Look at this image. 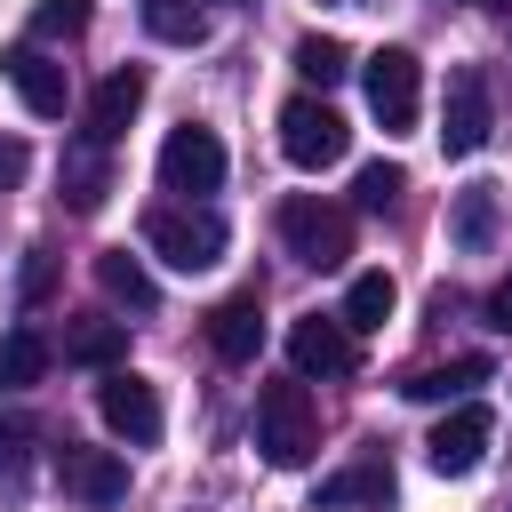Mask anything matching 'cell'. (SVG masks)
<instances>
[{"label": "cell", "mask_w": 512, "mask_h": 512, "mask_svg": "<svg viewBox=\"0 0 512 512\" xmlns=\"http://www.w3.org/2000/svg\"><path fill=\"white\" fill-rule=\"evenodd\" d=\"M56 352H64L72 368H120V360H128V320H104V312H64Z\"/></svg>", "instance_id": "obj_12"}, {"label": "cell", "mask_w": 512, "mask_h": 512, "mask_svg": "<svg viewBox=\"0 0 512 512\" xmlns=\"http://www.w3.org/2000/svg\"><path fill=\"white\" fill-rule=\"evenodd\" d=\"M296 72H304L312 88H336V80L352 72V48L328 40V32H304V40H296Z\"/></svg>", "instance_id": "obj_24"}, {"label": "cell", "mask_w": 512, "mask_h": 512, "mask_svg": "<svg viewBox=\"0 0 512 512\" xmlns=\"http://www.w3.org/2000/svg\"><path fill=\"white\" fill-rule=\"evenodd\" d=\"M136 112H144V72H136V64H128V72H104L96 96H88V136H96V144H120Z\"/></svg>", "instance_id": "obj_15"}, {"label": "cell", "mask_w": 512, "mask_h": 512, "mask_svg": "<svg viewBox=\"0 0 512 512\" xmlns=\"http://www.w3.org/2000/svg\"><path fill=\"white\" fill-rule=\"evenodd\" d=\"M88 32V0H40L32 8V40H72Z\"/></svg>", "instance_id": "obj_26"}, {"label": "cell", "mask_w": 512, "mask_h": 512, "mask_svg": "<svg viewBox=\"0 0 512 512\" xmlns=\"http://www.w3.org/2000/svg\"><path fill=\"white\" fill-rule=\"evenodd\" d=\"M488 128H496L488 72H480V64H456V72H448V104H440V144H448V160H472V152L488 144Z\"/></svg>", "instance_id": "obj_6"}, {"label": "cell", "mask_w": 512, "mask_h": 512, "mask_svg": "<svg viewBox=\"0 0 512 512\" xmlns=\"http://www.w3.org/2000/svg\"><path fill=\"white\" fill-rule=\"evenodd\" d=\"M472 384H488V360H480V352H464V360H440V368H416V376H400V392H408V400H464Z\"/></svg>", "instance_id": "obj_21"}, {"label": "cell", "mask_w": 512, "mask_h": 512, "mask_svg": "<svg viewBox=\"0 0 512 512\" xmlns=\"http://www.w3.org/2000/svg\"><path fill=\"white\" fill-rule=\"evenodd\" d=\"M104 192H112V168H104V144L88 136V144L64 152V208H72V216H96Z\"/></svg>", "instance_id": "obj_17"}, {"label": "cell", "mask_w": 512, "mask_h": 512, "mask_svg": "<svg viewBox=\"0 0 512 512\" xmlns=\"http://www.w3.org/2000/svg\"><path fill=\"white\" fill-rule=\"evenodd\" d=\"M448 232H456V248H488V240H496V184H464Z\"/></svg>", "instance_id": "obj_23"}, {"label": "cell", "mask_w": 512, "mask_h": 512, "mask_svg": "<svg viewBox=\"0 0 512 512\" xmlns=\"http://www.w3.org/2000/svg\"><path fill=\"white\" fill-rule=\"evenodd\" d=\"M96 416H104L120 440H136V448L160 440V392H152L144 376H128V368H104V384H96Z\"/></svg>", "instance_id": "obj_10"}, {"label": "cell", "mask_w": 512, "mask_h": 512, "mask_svg": "<svg viewBox=\"0 0 512 512\" xmlns=\"http://www.w3.org/2000/svg\"><path fill=\"white\" fill-rule=\"evenodd\" d=\"M96 288H104L112 304H128V312H152V304H160L152 272H144V264H136L128 248H104V256H96Z\"/></svg>", "instance_id": "obj_19"}, {"label": "cell", "mask_w": 512, "mask_h": 512, "mask_svg": "<svg viewBox=\"0 0 512 512\" xmlns=\"http://www.w3.org/2000/svg\"><path fill=\"white\" fill-rule=\"evenodd\" d=\"M0 488H24V432H0Z\"/></svg>", "instance_id": "obj_28"}, {"label": "cell", "mask_w": 512, "mask_h": 512, "mask_svg": "<svg viewBox=\"0 0 512 512\" xmlns=\"http://www.w3.org/2000/svg\"><path fill=\"white\" fill-rule=\"evenodd\" d=\"M56 480H64V496L88 504V512H112V504L128 496V464H120L112 448H80V440L56 448Z\"/></svg>", "instance_id": "obj_9"}, {"label": "cell", "mask_w": 512, "mask_h": 512, "mask_svg": "<svg viewBox=\"0 0 512 512\" xmlns=\"http://www.w3.org/2000/svg\"><path fill=\"white\" fill-rule=\"evenodd\" d=\"M56 296V248H24V304Z\"/></svg>", "instance_id": "obj_27"}, {"label": "cell", "mask_w": 512, "mask_h": 512, "mask_svg": "<svg viewBox=\"0 0 512 512\" xmlns=\"http://www.w3.org/2000/svg\"><path fill=\"white\" fill-rule=\"evenodd\" d=\"M488 328H504V336H512V272L488 288Z\"/></svg>", "instance_id": "obj_30"}, {"label": "cell", "mask_w": 512, "mask_h": 512, "mask_svg": "<svg viewBox=\"0 0 512 512\" xmlns=\"http://www.w3.org/2000/svg\"><path fill=\"white\" fill-rule=\"evenodd\" d=\"M400 192H408V168H400V160H368V168H360V184H352V200H360V208H392Z\"/></svg>", "instance_id": "obj_25"}, {"label": "cell", "mask_w": 512, "mask_h": 512, "mask_svg": "<svg viewBox=\"0 0 512 512\" xmlns=\"http://www.w3.org/2000/svg\"><path fill=\"white\" fill-rule=\"evenodd\" d=\"M488 432H496V424H488V408H472V400H464V408H448V416L432 424V440H424L432 472H440V480H464V472L488 456Z\"/></svg>", "instance_id": "obj_11"}, {"label": "cell", "mask_w": 512, "mask_h": 512, "mask_svg": "<svg viewBox=\"0 0 512 512\" xmlns=\"http://www.w3.org/2000/svg\"><path fill=\"white\" fill-rule=\"evenodd\" d=\"M24 168H32V152H24L16 136H0V192H16V184H24Z\"/></svg>", "instance_id": "obj_29"}, {"label": "cell", "mask_w": 512, "mask_h": 512, "mask_svg": "<svg viewBox=\"0 0 512 512\" xmlns=\"http://www.w3.org/2000/svg\"><path fill=\"white\" fill-rule=\"evenodd\" d=\"M488 8H504V0H488Z\"/></svg>", "instance_id": "obj_32"}, {"label": "cell", "mask_w": 512, "mask_h": 512, "mask_svg": "<svg viewBox=\"0 0 512 512\" xmlns=\"http://www.w3.org/2000/svg\"><path fill=\"white\" fill-rule=\"evenodd\" d=\"M144 248H152L160 264H176V272H208V264L224 256V216L200 208V200H160V208L144 216Z\"/></svg>", "instance_id": "obj_1"}, {"label": "cell", "mask_w": 512, "mask_h": 512, "mask_svg": "<svg viewBox=\"0 0 512 512\" xmlns=\"http://www.w3.org/2000/svg\"><path fill=\"white\" fill-rule=\"evenodd\" d=\"M208 344H216V360H256V344H264V296L256 288H240V296H224L216 312H208Z\"/></svg>", "instance_id": "obj_14"}, {"label": "cell", "mask_w": 512, "mask_h": 512, "mask_svg": "<svg viewBox=\"0 0 512 512\" xmlns=\"http://www.w3.org/2000/svg\"><path fill=\"white\" fill-rule=\"evenodd\" d=\"M280 152H288L304 176H320V168H336V160L352 152V128H344V112H336L328 96H288V104H280Z\"/></svg>", "instance_id": "obj_4"}, {"label": "cell", "mask_w": 512, "mask_h": 512, "mask_svg": "<svg viewBox=\"0 0 512 512\" xmlns=\"http://www.w3.org/2000/svg\"><path fill=\"white\" fill-rule=\"evenodd\" d=\"M384 496H392V464H384V456H360V464H344L336 480H320L312 504H320V512H344V504H384Z\"/></svg>", "instance_id": "obj_18"}, {"label": "cell", "mask_w": 512, "mask_h": 512, "mask_svg": "<svg viewBox=\"0 0 512 512\" xmlns=\"http://www.w3.org/2000/svg\"><path fill=\"white\" fill-rule=\"evenodd\" d=\"M144 32L168 48H200L208 40V8L200 0H144Z\"/></svg>", "instance_id": "obj_22"}, {"label": "cell", "mask_w": 512, "mask_h": 512, "mask_svg": "<svg viewBox=\"0 0 512 512\" xmlns=\"http://www.w3.org/2000/svg\"><path fill=\"white\" fill-rule=\"evenodd\" d=\"M368 112L384 120V136L416 128V112H424V64L408 48H376L368 56Z\"/></svg>", "instance_id": "obj_5"}, {"label": "cell", "mask_w": 512, "mask_h": 512, "mask_svg": "<svg viewBox=\"0 0 512 512\" xmlns=\"http://www.w3.org/2000/svg\"><path fill=\"white\" fill-rule=\"evenodd\" d=\"M48 360H56V344H48L32 320H16V328L0 336V392H32V384L48 376Z\"/></svg>", "instance_id": "obj_16"}, {"label": "cell", "mask_w": 512, "mask_h": 512, "mask_svg": "<svg viewBox=\"0 0 512 512\" xmlns=\"http://www.w3.org/2000/svg\"><path fill=\"white\" fill-rule=\"evenodd\" d=\"M0 72H8V88L24 96V112H40V120H56V112H64V96H72V88H64V64H56V56H40V48H8V56H0Z\"/></svg>", "instance_id": "obj_13"}, {"label": "cell", "mask_w": 512, "mask_h": 512, "mask_svg": "<svg viewBox=\"0 0 512 512\" xmlns=\"http://www.w3.org/2000/svg\"><path fill=\"white\" fill-rule=\"evenodd\" d=\"M160 184H168L176 200L216 192V184H224V144H216V128H200V120L168 128V144H160Z\"/></svg>", "instance_id": "obj_7"}, {"label": "cell", "mask_w": 512, "mask_h": 512, "mask_svg": "<svg viewBox=\"0 0 512 512\" xmlns=\"http://www.w3.org/2000/svg\"><path fill=\"white\" fill-rule=\"evenodd\" d=\"M224 8H240V0H224Z\"/></svg>", "instance_id": "obj_31"}, {"label": "cell", "mask_w": 512, "mask_h": 512, "mask_svg": "<svg viewBox=\"0 0 512 512\" xmlns=\"http://www.w3.org/2000/svg\"><path fill=\"white\" fill-rule=\"evenodd\" d=\"M288 368L296 376H352L360 368V336L336 320V312H304L288 328Z\"/></svg>", "instance_id": "obj_8"}, {"label": "cell", "mask_w": 512, "mask_h": 512, "mask_svg": "<svg viewBox=\"0 0 512 512\" xmlns=\"http://www.w3.org/2000/svg\"><path fill=\"white\" fill-rule=\"evenodd\" d=\"M280 240H288L296 264L336 272V264L352 256V216H344L336 200H320V192H288V200H280Z\"/></svg>", "instance_id": "obj_3"}, {"label": "cell", "mask_w": 512, "mask_h": 512, "mask_svg": "<svg viewBox=\"0 0 512 512\" xmlns=\"http://www.w3.org/2000/svg\"><path fill=\"white\" fill-rule=\"evenodd\" d=\"M256 448L280 472H296V464L320 456V408H312L304 384H264V400H256Z\"/></svg>", "instance_id": "obj_2"}, {"label": "cell", "mask_w": 512, "mask_h": 512, "mask_svg": "<svg viewBox=\"0 0 512 512\" xmlns=\"http://www.w3.org/2000/svg\"><path fill=\"white\" fill-rule=\"evenodd\" d=\"M392 304H400V288H392V272H360V280L344 288V312H336V320H344L352 336H376V328L392 320Z\"/></svg>", "instance_id": "obj_20"}]
</instances>
